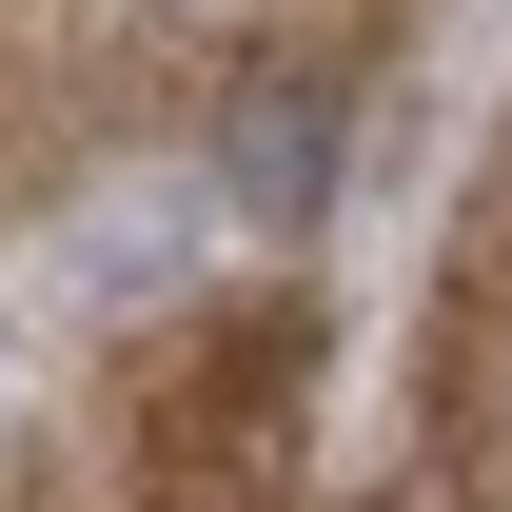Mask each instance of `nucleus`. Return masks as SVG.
I'll list each match as a JSON object with an SVG mask.
<instances>
[{
    "mask_svg": "<svg viewBox=\"0 0 512 512\" xmlns=\"http://www.w3.org/2000/svg\"><path fill=\"white\" fill-rule=\"evenodd\" d=\"M217 197H237L256 237H316V217H335V79H237V119H217Z\"/></svg>",
    "mask_w": 512,
    "mask_h": 512,
    "instance_id": "1",
    "label": "nucleus"
},
{
    "mask_svg": "<svg viewBox=\"0 0 512 512\" xmlns=\"http://www.w3.org/2000/svg\"><path fill=\"white\" fill-rule=\"evenodd\" d=\"M178 197H119V237H79V276H99V296H158V276H178Z\"/></svg>",
    "mask_w": 512,
    "mask_h": 512,
    "instance_id": "2",
    "label": "nucleus"
}]
</instances>
